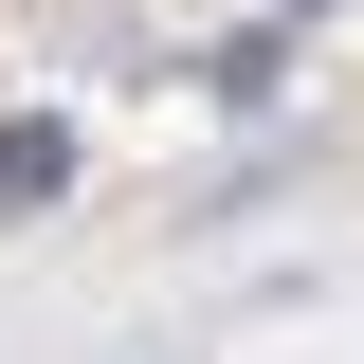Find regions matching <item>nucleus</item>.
<instances>
[{
	"instance_id": "obj_1",
	"label": "nucleus",
	"mask_w": 364,
	"mask_h": 364,
	"mask_svg": "<svg viewBox=\"0 0 364 364\" xmlns=\"http://www.w3.org/2000/svg\"><path fill=\"white\" fill-rule=\"evenodd\" d=\"M37 200H73V128L18 109V128H0V219H37Z\"/></svg>"
}]
</instances>
